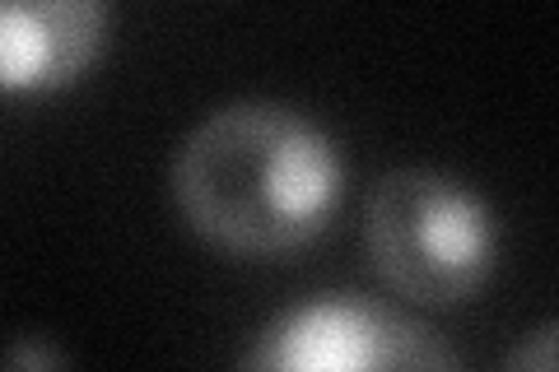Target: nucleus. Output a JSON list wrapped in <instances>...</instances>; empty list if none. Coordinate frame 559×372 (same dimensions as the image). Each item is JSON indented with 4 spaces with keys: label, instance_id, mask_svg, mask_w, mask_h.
<instances>
[{
    "label": "nucleus",
    "instance_id": "nucleus-1",
    "mask_svg": "<svg viewBox=\"0 0 559 372\" xmlns=\"http://www.w3.org/2000/svg\"><path fill=\"white\" fill-rule=\"evenodd\" d=\"M345 158L308 112L242 98L210 112L173 158V201L201 242L242 261L299 256L341 209Z\"/></svg>",
    "mask_w": 559,
    "mask_h": 372
},
{
    "label": "nucleus",
    "instance_id": "nucleus-2",
    "mask_svg": "<svg viewBox=\"0 0 559 372\" xmlns=\"http://www.w3.org/2000/svg\"><path fill=\"white\" fill-rule=\"evenodd\" d=\"M378 279L415 308L471 303L499 265V224L466 182L439 168H392L364 205Z\"/></svg>",
    "mask_w": 559,
    "mask_h": 372
},
{
    "label": "nucleus",
    "instance_id": "nucleus-3",
    "mask_svg": "<svg viewBox=\"0 0 559 372\" xmlns=\"http://www.w3.org/2000/svg\"><path fill=\"white\" fill-rule=\"evenodd\" d=\"M248 368L275 372H378V368H462L457 349L415 316L359 293H318L271 316L242 353Z\"/></svg>",
    "mask_w": 559,
    "mask_h": 372
},
{
    "label": "nucleus",
    "instance_id": "nucleus-4",
    "mask_svg": "<svg viewBox=\"0 0 559 372\" xmlns=\"http://www.w3.org/2000/svg\"><path fill=\"white\" fill-rule=\"evenodd\" d=\"M108 0H0V94L75 88L108 51Z\"/></svg>",
    "mask_w": 559,
    "mask_h": 372
},
{
    "label": "nucleus",
    "instance_id": "nucleus-5",
    "mask_svg": "<svg viewBox=\"0 0 559 372\" xmlns=\"http://www.w3.org/2000/svg\"><path fill=\"white\" fill-rule=\"evenodd\" d=\"M509 368H522V372H550L555 368V326L546 322L527 345H518L509 353Z\"/></svg>",
    "mask_w": 559,
    "mask_h": 372
},
{
    "label": "nucleus",
    "instance_id": "nucleus-6",
    "mask_svg": "<svg viewBox=\"0 0 559 372\" xmlns=\"http://www.w3.org/2000/svg\"><path fill=\"white\" fill-rule=\"evenodd\" d=\"M5 363H14V368H57L61 363V353H51V349H14V353H5Z\"/></svg>",
    "mask_w": 559,
    "mask_h": 372
}]
</instances>
